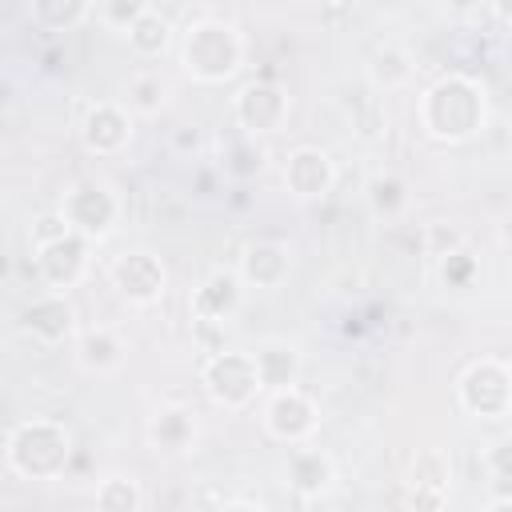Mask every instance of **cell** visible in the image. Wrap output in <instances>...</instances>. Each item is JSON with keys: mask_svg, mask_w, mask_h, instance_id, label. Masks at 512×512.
<instances>
[{"mask_svg": "<svg viewBox=\"0 0 512 512\" xmlns=\"http://www.w3.org/2000/svg\"><path fill=\"white\" fill-rule=\"evenodd\" d=\"M416 120H420L424 136H432L440 144H464L488 120L484 88L464 72H448L424 88V96L416 104Z\"/></svg>", "mask_w": 512, "mask_h": 512, "instance_id": "1", "label": "cell"}, {"mask_svg": "<svg viewBox=\"0 0 512 512\" xmlns=\"http://www.w3.org/2000/svg\"><path fill=\"white\" fill-rule=\"evenodd\" d=\"M72 456V432L52 416H32L8 428L4 464L24 480H60Z\"/></svg>", "mask_w": 512, "mask_h": 512, "instance_id": "2", "label": "cell"}, {"mask_svg": "<svg viewBox=\"0 0 512 512\" xmlns=\"http://www.w3.org/2000/svg\"><path fill=\"white\" fill-rule=\"evenodd\" d=\"M180 64L196 84H224L244 68V36L232 20L204 16L184 28Z\"/></svg>", "mask_w": 512, "mask_h": 512, "instance_id": "3", "label": "cell"}, {"mask_svg": "<svg viewBox=\"0 0 512 512\" xmlns=\"http://www.w3.org/2000/svg\"><path fill=\"white\" fill-rule=\"evenodd\" d=\"M200 384L204 392L212 396V404L228 408V412H240L248 408L256 396H264V380H260V368H256V356L244 352V348H224L216 356H208L200 364Z\"/></svg>", "mask_w": 512, "mask_h": 512, "instance_id": "4", "label": "cell"}, {"mask_svg": "<svg viewBox=\"0 0 512 512\" xmlns=\"http://www.w3.org/2000/svg\"><path fill=\"white\" fill-rule=\"evenodd\" d=\"M456 400L476 420H504L512 416V364L496 356H480L464 368L456 384Z\"/></svg>", "mask_w": 512, "mask_h": 512, "instance_id": "5", "label": "cell"}, {"mask_svg": "<svg viewBox=\"0 0 512 512\" xmlns=\"http://www.w3.org/2000/svg\"><path fill=\"white\" fill-rule=\"evenodd\" d=\"M60 212L68 216L76 236H84L88 244H104L116 232V224L124 216V204H120V196L104 180H76L64 192Z\"/></svg>", "mask_w": 512, "mask_h": 512, "instance_id": "6", "label": "cell"}, {"mask_svg": "<svg viewBox=\"0 0 512 512\" xmlns=\"http://www.w3.org/2000/svg\"><path fill=\"white\" fill-rule=\"evenodd\" d=\"M264 432L288 448H300L316 436L320 428V412H316V400L296 384V388H280V392H268L264 400Z\"/></svg>", "mask_w": 512, "mask_h": 512, "instance_id": "7", "label": "cell"}, {"mask_svg": "<svg viewBox=\"0 0 512 512\" xmlns=\"http://www.w3.org/2000/svg\"><path fill=\"white\" fill-rule=\"evenodd\" d=\"M232 116H236V124H240V132H244L248 140L272 136V132H280L284 120H288V92H284L280 84H272V80H252V84H244V88L236 92Z\"/></svg>", "mask_w": 512, "mask_h": 512, "instance_id": "8", "label": "cell"}, {"mask_svg": "<svg viewBox=\"0 0 512 512\" xmlns=\"http://www.w3.org/2000/svg\"><path fill=\"white\" fill-rule=\"evenodd\" d=\"M32 268H36V276H40V284L48 292H64L68 296V288L84 284V276L92 268V244L72 232L64 240L48 244V248H32Z\"/></svg>", "mask_w": 512, "mask_h": 512, "instance_id": "9", "label": "cell"}, {"mask_svg": "<svg viewBox=\"0 0 512 512\" xmlns=\"http://www.w3.org/2000/svg\"><path fill=\"white\" fill-rule=\"evenodd\" d=\"M80 144L92 156H120L132 144L136 132V116L128 112V104L116 100H96L84 116H80Z\"/></svg>", "mask_w": 512, "mask_h": 512, "instance_id": "10", "label": "cell"}, {"mask_svg": "<svg viewBox=\"0 0 512 512\" xmlns=\"http://www.w3.org/2000/svg\"><path fill=\"white\" fill-rule=\"evenodd\" d=\"M108 276H112V288H116L128 304H136V308L160 304V296H164V288H168V272H164L160 256H152V252H144V248L116 256L112 268H108Z\"/></svg>", "mask_w": 512, "mask_h": 512, "instance_id": "11", "label": "cell"}, {"mask_svg": "<svg viewBox=\"0 0 512 512\" xmlns=\"http://www.w3.org/2000/svg\"><path fill=\"white\" fill-rule=\"evenodd\" d=\"M280 176H284L288 196H296L304 204L308 200H324L332 192V184H336V160L320 144H300V148L288 152Z\"/></svg>", "mask_w": 512, "mask_h": 512, "instance_id": "12", "label": "cell"}, {"mask_svg": "<svg viewBox=\"0 0 512 512\" xmlns=\"http://www.w3.org/2000/svg\"><path fill=\"white\" fill-rule=\"evenodd\" d=\"M20 328H24L36 344L60 348V344H68V340L76 336V308H72V300H68L64 292H40V296H32V300L24 304Z\"/></svg>", "mask_w": 512, "mask_h": 512, "instance_id": "13", "label": "cell"}, {"mask_svg": "<svg viewBox=\"0 0 512 512\" xmlns=\"http://www.w3.org/2000/svg\"><path fill=\"white\" fill-rule=\"evenodd\" d=\"M244 280H240V272H232V268H216V272H208L204 276V284L192 292V300H188V308H192V324H216V328H224L240 308H244Z\"/></svg>", "mask_w": 512, "mask_h": 512, "instance_id": "14", "label": "cell"}, {"mask_svg": "<svg viewBox=\"0 0 512 512\" xmlns=\"http://www.w3.org/2000/svg\"><path fill=\"white\" fill-rule=\"evenodd\" d=\"M240 280L248 288H280L292 272V256L280 240H252L240 256Z\"/></svg>", "mask_w": 512, "mask_h": 512, "instance_id": "15", "label": "cell"}, {"mask_svg": "<svg viewBox=\"0 0 512 512\" xmlns=\"http://www.w3.org/2000/svg\"><path fill=\"white\" fill-rule=\"evenodd\" d=\"M288 484H292L296 496L316 500V496H324V492L336 484V460H332L324 448L300 444V448H292V456H288Z\"/></svg>", "mask_w": 512, "mask_h": 512, "instance_id": "16", "label": "cell"}, {"mask_svg": "<svg viewBox=\"0 0 512 512\" xmlns=\"http://www.w3.org/2000/svg\"><path fill=\"white\" fill-rule=\"evenodd\" d=\"M76 360H80L84 372L108 376V372L124 368V360H128V344H124V336H120L116 328L96 324V328H84V332L76 336Z\"/></svg>", "mask_w": 512, "mask_h": 512, "instance_id": "17", "label": "cell"}, {"mask_svg": "<svg viewBox=\"0 0 512 512\" xmlns=\"http://www.w3.org/2000/svg\"><path fill=\"white\" fill-rule=\"evenodd\" d=\"M196 412L192 408H180V404H168L160 408L152 420H148V444L156 452H168V456H180L196 444Z\"/></svg>", "mask_w": 512, "mask_h": 512, "instance_id": "18", "label": "cell"}, {"mask_svg": "<svg viewBox=\"0 0 512 512\" xmlns=\"http://www.w3.org/2000/svg\"><path fill=\"white\" fill-rule=\"evenodd\" d=\"M252 356H256V368H260V380H264L268 392L296 388L304 356H300V348L292 340H264L260 348H252Z\"/></svg>", "mask_w": 512, "mask_h": 512, "instance_id": "19", "label": "cell"}, {"mask_svg": "<svg viewBox=\"0 0 512 512\" xmlns=\"http://www.w3.org/2000/svg\"><path fill=\"white\" fill-rule=\"evenodd\" d=\"M172 16L168 12H160L156 4H148L144 8V16L124 32L128 36V48L140 56V60H160L168 48H172Z\"/></svg>", "mask_w": 512, "mask_h": 512, "instance_id": "20", "label": "cell"}, {"mask_svg": "<svg viewBox=\"0 0 512 512\" xmlns=\"http://www.w3.org/2000/svg\"><path fill=\"white\" fill-rule=\"evenodd\" d=\"M408 80H412V56H408L404 48L384 44V48L372 52V60H368V84H372L376 92H396V88H404Z\"/></svg>", "mask_w": 512, "mask_h": 512, "instance_id": "21", "label": "cell"}, {"mask_svg": "<svg viewBox=\"0 0 512 512\" xmlns=\"http://www.w3.org/2000/svg\"><path fill=\"white\" fill-rule=\"evenodd\" d=\"M140 504H144V492H140L136 476H124V472L100 476V484L92 492L96 512H140Z\"/></svg>", "mask_w": 512, "mask_h": 512, "instance_id": "22", "label": "cell"}, {"mask_svg": "<svg viewBox=\"0 0 512 512\" xmlns=\"http://www.w3.org/2000/svg\"><path fill=\"white\" fill-rule=\"evenodd\" d=\"M164 100H168V84H164L160 72L140 68V72L128 76V84H124V104H128L132 116H156V112L164 108Z\"/></svg>", "mask_w": 512, "mask_h": 512, "instance_id": "23", "label": "cell"}, {"mask_svg": "<svg viewBox=\"0 0 512 512\" xmlns=\"http://www.w3.org/2000/svg\"><path fill=\"white\" fill-rule=\"evenodd\" d=\"M28 16H32V24H40L44 32H68V28L84 24L88 16H96V8L84 4V0H36V4L28 8Z\"/></svg>", "mask_w": 512, "mask_h": 512, "instance_id": "24", "label": "cell"}, {"mask_svg": "<svg viewBox=\"0 0 512 512\" xmlns=\"http://www.w3.org/2000/svg\"><path fill=\"white\" fill-rule=\"evenodd\" d=\"M368 196V208L380 216V220H396L404 208H408V184L396 176V172H376L364 188Z\"/></svg>", "mask_w": 512, "mask_h": 512, "instance_id": "25", "label": "cell"}, {"mask_svg": "<svg viewBox=\"0 0 512 512\" xmlns=\"http://www.w3.org/2000/svg\"><path fill=\"white\" fill-rule=\"evenodd\" d=\"M408 484H428V488H452V468H448V456L428 448L412 460V472H408Z\"/></svg>", "mask_w": 512, "mask_h": 512, "instance_id": "26", "label": "cell"}, {"mask_svg": "<svg viewBox=\"0 0 512 512\" xmlns=\"http://www.w3.org/2000/svg\"><path fill=\"white\" fill-rule=\"evenodd\" d=\"M224 172H228L232 180H248V176H256V172H264V148H260L256 140L240 136V140L232 144V160H224Z\"/></svg>", "mask_w": 512, "mask_h": 512, "instance_id": "27", "label": "cell"}, {"mask_svg": "<svg viewBox=\"0 0 512 512\" xmlns=\"http://www.w3.org/2000/svg\"><path fill=\"white\" fill-rule=\"evenodd\" d=\"M64 236H72V224H68V216H64L60 208L40 212V216L32 220V228H28L32 248H48V244H56V240H64Z\"/></svg>", "mask_w": 512, "mask_h": 512, "instance_id": "28", "label": "cell"}, {"mask_svg": "<svg viewBox=\"0 0 512 512\" xmlns=\"http://www.w3.org/2000/svg\"><path fill=\"white\" fill-rule=\"evenodd\" d=\"M460 248H464L460 228H452V224H444V220H436V224L424 228V252H428V256L448 260V256H456Z\"/></svg>", "mask_w": 512, "mask_h": 512, "instance_id": "29", "label": "cell"}, {"mask_svg": "<svg viewBox=\"0 0 512 512\" xmlns=\"http://www.w3.org/2000/svg\"><path fill=\"white\" fill-rule=\"evenodd\" d=\"M144 8H148L144 0H108V4L96 8V20L108 24V28H116V32H128L144 16Z\"/></svg>", "mask_w": 512, "mask_h": 512, "instance_id": "30", "label": "cell"}, {"mask_svg": "<svg viewBox=\"0 0 512 512\" xmlns=\"http://www.w3.org/2000/svg\"><path fill=\"white\" fill-rule=\"evenodd\" d=\"M452 488H428V484H408V512H448Z\"/></svg>", "mask_w": 512, "mask_h": 512, "instance_id": "31", "label": "cell"}, {"mask_svg": "<svg viewBox=\"0 0 512 512\" xmlns=\"http://www.w3.org/2000/svg\"><path fill=\"white\" fill-rule=\"evenodd\" d=\"M472 272H476V260L468 256V248H460L456 256L440 260V280H444V284H452V288H464V284L472 280Z\"/></svg>", "mask_w": 512, "mask_h": 512, "instance_id": "32", "label": "cell"}, {"mask_svg": "<svg viewBox=\"0 0 512 512\" xmlns=\"http://www.w3.org/2000/svg\"><path fill=\"white\" fill-rule=\"evenodd\" d=\"M484 468L492 472V480H512V436H500L484 452Z\"/></svg>", "mask_w": 512, "mask_h": 512, "instance_id": "33", "label": "cell"}, {"mask_svg": "<svg viewBox=\"0 0 512 512\" xmlns=\"http://www.w3.org/2000/svg\"><path fill=\"white\" fill-rule=\"evenodd\" d=\"M212 512H268L264 504H252V500H224L220 508H212Z\"/></svg>", "mask_w": 512, "mask_h": 512, "instance_id": "34", "label": "cell"}, {"mask_svg": "<svg viewBox=\"0 0 512 512\" xmlns=\"http://www.w3.org/2000/svg\"><path fill=\"white\" fill-rule=\"evenodd\" d=\"M196 144H200V132L196 128H180L176 132V148H192L196 152Z\"/></svg>", "mask_w": 512, "mask_h": 512, "instance_id": "35", "label": "cell"}, {"mask_svg": "<svg viewBox=\"0 0 512 512\" xmlns=\"http://www.w3.org/2000/svg\"><path fill=\"white\" fill-rule=\"evenodd\" d=\"M492 16H496V20H504V24L512 28V4H508V0H500V4H492Z\"/></svg>", "mask_w": 512, "mask_h": 512, "instance_id": "36", "label": "cell"}, {"mask_svg": "<svg viewBox=\"0 0 512 512\" xmlns=\"http://www.w3.org/2000/svg\"><path fill=\"white\" fill-rule=\"evenodd\" d=\"M484 512H512V496H496V500H492Z\"/></svg>", "mask_w": 512, "mask_h": 512, "instance_id": "37", "label": "cell"}]
</instances>
